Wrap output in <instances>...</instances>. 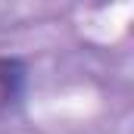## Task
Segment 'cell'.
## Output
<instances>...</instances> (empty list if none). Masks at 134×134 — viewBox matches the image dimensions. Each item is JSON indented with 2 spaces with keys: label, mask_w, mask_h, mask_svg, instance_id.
<instances>
[{
  "label": "cell",
  "mask_w": 134,
  "mask_h": 134,
  "mask_svg": "<svg viewBox=\"0 0 134 134\" xmlns=\"http://www.w3.org/2000/svg\"><path fill=\"white\" fill-rule=\"evenodd\" d=\"M25 94V63L13 56H0V115L16 109Z\"/></svg>",
  "instance_id": "obj_1"
}]
</instances>
